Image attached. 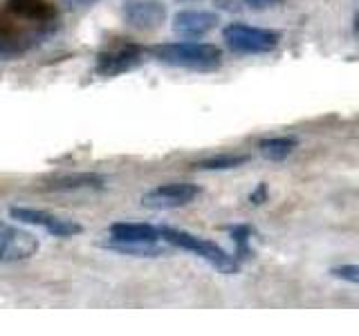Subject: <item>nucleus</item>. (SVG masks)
I'll return each mask as SVG.
<instances>
[{
    "mask_svg": "<svg viewBox=\"0 0 359 336\" xmlns=\"http://www.w3.org/2000/svg\"><path fill=\"white\" fill-rule=\"evenodd\" d=\"M9 216L22 222V224H34V227L45 229L54 238H72L83 231V227L74 220H67L61 216H54L50 211H41V209H32V206H14L9 211Z\"/></svg>",
    "mask_w": 359,
    "mask_h": 336,
    "instance_id": "obj_6",
    "label": "nucleus"
},
{
    "mask_svg": "<svg viewBox=\"0 0 359 336\" xmlns=\"http://www.w3.org/2000/svg\"><path fill=\"white\" fill-rule=\"evenodd\" d=\"M108 242H164L160 227L144 222H115L108 229Z\"/></svg>",
    "mask_w": 359,
    "mask_h": 336,
    "instance_id": "obj_11",
    "label": "nucleus"
},
{
    "mask_svg": "<svg viewBox=\"0 0 359 336\" xmlns=\"http://www.w3.org/2000/svg\"><path fill=\"white\" fill-rule=\"evenodd\" d=\"M146 52L164 65L184 67V70H198V72L216 70L222 63L220 48L211 43H194V41L162 43V45H153Z\"/></svg>",
    "mask_w": 359,
    "mask_h": 336,
    "instance_id": "obj_1",
    "label": "nucleus"
},
{
    "mask_svg": "<svg viewBox=\"0 0 359 336\" xmlns=\"http://www.w3.org/2000/svg\"><path fill=\"white\" fill-rule=\"evenodd\" d=\"M39 238L34 233L0 222V262H20L29 260L39 253Z\"/></svg>",
    "mask_w": 359,
    "mask_h": 336,
    "instance_id": "obj_5",
    "label": "nucleus"
},
{
    "mask_svg": "<svg viewBox=\"0 0 359 336\" xmlns=\"http://www.w3.org/2000/svg\"><path fill=\"white\" fill-rule=\"evenodd\" d=\"M247 7H252L256 11H263V9H269V7H278L283 0H243Z\"/></svg>",
    "mask_w": 359,
    "mask_h": 336,
    "instance_id": "obj_18",
    "label": "nucleus"
},
{
    "mask_svg": "<svg viewBox=\"0 0 359 336\" xmlns=\"http://www.w3.org/2000/svg\"><path fill=\"white\" fill-rule=\"evenodd\" d=\"M231 240L236 244V260H247L250 255H254V249H252V238H254V227L250 224H233V227H227Z\"/></svg>",
    "mask_w": 359,
    "mask_h": 336,
    "instance_id": "obj_16",
    "label": "nucleus"
},
{
    "mask_svg": "<svg viewBox=\"0 0 359 336\" xmlns=\"http://www.w3.org/2000/svg\"><path fill=\"white\" fill-rule=\"evenodd\" d=\"M330 274H332L334 278L348 280V283H353V285L359 283V267H357V265H341V267H334Z\"/></svg>",
    "mask_w": 359,
    "mask_h": 336,
    "instance_id": "obj_17",
    "label": "nucleus"
},
{
    "mask_svg": "<svg viewBox=\"0 0 359 336\" xmlns=\"http://www.w3.org/2000/svg\"><path fill=\"white\" fill-rule=\"evenodd\" d=\"M200 195V188L196 184L187 182H171L162 184L149 193L142 195V206L153 209V211H166V209H180L191 204Z\"/></svg>",
    "mask_w": 359,
    "mask_h": 336,
    "instance_id": "obj_7",
    "label": "nucleus"
},
{
    "mask_svg": "<svg viewBox=\"0 0 359 336\" xmlns=\"http://www.w3.org/2000/svg\"><path fill=\"white\" fill-rule=\"evenodd\" d=\"M227 48L236 54H267L280 43V34L274 29L252 27L243 22H231L222 29Z\"/></svg>",
    "mask_w": 359,
    "mask_h": 336,
    "instance_id": "obj_3",
    "label": "nucleus"
},
{
    "mask_svg": "<svg viewBox=\"0 0 359 336\" xmlns=\"http://www.w3.org/2000/svg\"><path fill=\"white\" fill-rule=\"evenodd\" d=\"M218 25V14L213 11H177L173 16V31L184 38H202Z\"/></svg>",
    "mask_w": 359,
    "mask_h": 336,
    "instance_id": "obj_10",
    "label": "nucleus"
},
{
    "mask_svg": "<svg viewBox=\"0 0 359 336\" xmlns=\"http://www.w3.org/2000/svg\"><path fill=\"white\" fill-rule=\"evenodd\" d=\"M166 242H108L104 240L101 246H106L110 251H117L123 255H135V258H157L166 253Z\"/></svg>",
    "mask_w": 359,
    "mask_h": 336,
    "instance_id": "obj_13",
    "label": "nucleus"
},
{
    "mask_svg": "<svg viewBox=\"0 0 359 336\" xmlns=\"http://www.w3.org/2000/svg\"><path fill=\"white\" fill-rule=\"evenodd\" d=\"M162 240L171 246H177V249L196 253L202 260H207L211 267H216L222 274H238L241 262L236 260V255H229L222 249L220 244L211 242L207 238H200V235H194L184 229H175V227H160Z\"/></svg>",
    "mask_w": 359,
    "mask_h": 336,
    "instance_id": "obj_2",
    "label": "nucleus"
},
{
    "mask_svg": "<svg viewBox=\"0 0 359 336\" xmlns=\"http://www.w3.org/2000/svg\"><path fill=\"white\" fill-rule=\"evenodd\" d=\"M104 186H106V179L97 173H74V175L54 177L45 188L67 193V190H101Z\"/></svg>",
    "mask_w": 359,
    "mask_h": 336,
    "instance_id": "obj_12",
    "label": "nucleus"
},
{
    "mask_svg": "<svg viewBox=\"0 0 359 336\" xmlns=\"http://www.w3.org/2000/svg\"><path fill=\"white\" fill-rule=\"evenodd\" d=\"M144 54H146V50H142L140 45H135V43L112 45V48L104 50L97 56L95 72L99 76H104V78L119 76L123 72L135 70V67H137L144 61Z\"/></svg>",
    "mask_w": 359,
    "mask_h": 336,
    "instance_id": "obj_4",
    "label": "nucleus"
},
{
    "mask_svg": "<svg viewBox=\"0 0 359 336\" xmlns=\"http://www.w3.org/2000/svg\"><path fill=\"white\" fill-rule=\"evenodd\" d=\"M7 14L43 29H54L59 18L52 0H7Z\"/></svg>",
    "mask_w": 359,
    "mask_h": 336,
    "instance_id": "obj_9",
    "label": "nucleus"
},
{
    "mask_svg": "<svg viewBox=\"0 0 359 336\" xmlns=\"http://www.w3.org/2000/svg\"><path fill=\"white\" fill-rule=\"evenodd\" d=\"M247 162H250V155L245 153H222L196 162L194 168H198V171H233V168H238Z\"/></svg>",
    "mask_w": 359,
    "mask_h": 336,
    "instance_id": "obj_15",
    "label": "nucleus"
},
{
    "mask_svg": "<svg viewBox=\"0 0 359 336\" xmlns=\"http://www.w3.org/2000/svg\"><path fill=\"white\" fill-rule=\"evenodd\" d=\"M297 137H287V134H280V137H269V139H263L258 144V150L269 162H283L287 155L294 153L297 148Z\"/></svg>",
    "mask_w": 359,
    "mask_h": 336,
    "instance_id": "obj_14",
    "label": "nucleus"
},
{
    "mask_svg": "<svg viewBox=\"0 0 359 336\" xmlns=\"http://www.w3.org/2000/svg\"><path fill=\"white\" fill-rule=\"evenodd\" d=\"M121 16L126 20V25L142 31H151L166 20V7L160 0H123Z\"/></svg>",
    "mask_w": 359,
    "mask_h": 336,
    "instance_id": "obj_8",
    "label": "nucleus"
},
{
    "mask_svg": "<svg viewBox=\"0 0 359 336\" xmlns=\"http://www.w3.org/2000/svg\"><path fill=\"white\" fill-rule=\"evenodd\" d=\"M65 3H70V5H76V7H88V5H95L97 0H65Z\"/></svg>",
    "mask_w": 359,
    "mask_h": 336,
    "instance_id": "obj_20",
    "label": "nucleus"
},
{
    "mask_svg": "<svg viewBox=\"0 0 359 336\" xmlns=\"http://www.w3.org/2000/svg\"><path fill=\"white\" fill-rule=\"evenodd\" d=\"M267 200V184H258L254 190H252V193H250V204H263V202Z\"/></svg>",
    "mask_w": 359,
    "mask_h": 336,
    "instance_id": "obj_19",
    "label": "nucleus"
}]
</instances>
